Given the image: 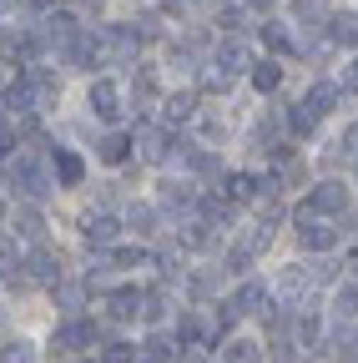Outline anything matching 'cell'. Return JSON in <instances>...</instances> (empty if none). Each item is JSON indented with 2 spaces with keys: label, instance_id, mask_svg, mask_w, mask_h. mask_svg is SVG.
Listing matches in <instances>:
<instances>
[{
  "label": "cell",
  "instance_id": "45",
  "mask_svg": "<svg viewBox=\"0 0 358 363\" xmlns=\"http://www.w3.org/2000/svg\"><path fill=\"white\" fill-rule=\"evenodd\" d=\"M26 6H35V11H46V6H56V0H26Z\"/></svg>",
  "mask_w": 358,
  "mask_h": 363
},
{
  "label": "cell",
  "instance_id": "14",
  "mask_svg": "<svg viewBox=\"0 0 358 363\" xmlns=\"http://www.w3.org/2000/svg\"><path fill=\"white\" fill-rule=\"evenodd\" d=\"M257 35H262L267 51H278V56L298 51V35H288V26H283V21H262V26H257Z\"/></svg>",
  "mask_w": 358,
  "mask_h": 363
},
{
  "label": "cell",
  "instance_id": "44",
  "mask_svg": "<svg viewBox=\"0 0 358 363\" xmlns=\"http://www.w3.org/2000/svg\"><path fill=\"white\" fill-rule=\"evenodd\" d=\"M11 11H16V0H0V21H6Z\"/></svg>",
  "mask_w": 358,
  "mask_h": 363
},
{
  "label": "cell",
  "instance_id": "2",
  "mask_svg": "<svg viewBox=\"0 0 358 363\" xmlns=\"http://www.w3.org/2000/svg\"><path fill=\"white\" fill-rule=\"evenodd\" d=\"M142 35L137 26H96V56L101 61H137Z\"/></svg>",
  "mask_w": 358,
  "mask_h": 363
},
{
  "label": "cell",
  "instance_id": "24",
  "mask_svg": "<svg viewBox=\"0 0 358 363\" xmlns=\"http://www.w3.org/2000/svg\"><path fill=\"white\" fill-rule=\"evenodd\" d=\"M222 358H228V363H262V348H257L252 338H233Z\"/></svg>",
  "mask_w": 358,
  "mask_h": 363
},
{
  "label": "cell",
  "instance_id": "25",
  "mask_svg": "<svg viewBox=\"0 0 358 363\" xmlns=\"http://www.w3.org/2000/svg\"><path fill=\"white\" fill-rule=\"evenodd\" d=\"M298 21L308 30H318V26H328V6H323V0H298Z\"/></svg>",
  "mask_w": 358,
  "mask_h": 363
},
{
  "label": "cell",
  "instance_id": "23",
  "mask_svg": "<svg viewBox=\"0 0 358 363\" xmlns=\"http://www.w3.org/2000/svg\"><path fill=\"white\" fill-rule=\"evenodd\" d=\"M252 86H257V91H278V86H283V66H278V61H257V66H252Z\"/></svg>",
  "mask_w": 358,
  "mask_h": 363
},
{
  "label": "cell",
  "instance_id": "20",
  "mask_svg": "<svg viewBox=\"0 0 358 363\" xmlns=\"http://www.w3.org/2000/svg\"><path fill=\"white\" fill-rule=\"evenodd\" d=\"M192 202H197L192 187H177V182H167V187H162V207H167V212H192Z\"/></svg>",
  "mask_w": 358,
  "mask_h": 363
},
{
  "label": "cell",
  "instance_id": "15",
  "mask_svg": "<svg viewBox=\"0 0 358 363\" xmlns=\"http://www.w3.org/2000/svg\"><path fill=\"white\" fill-rule=\"evenodd\" d=\"M328 40L353 45V51H358V11H338V16H328Z\"/></svg>",
  "mask_w": 358,
  "mask_h": 363
},
{
  "label": "cell",
  "instance_id": "12",
  "mask_svg": "<svg viewBox=\"0 0 358 363\" xmlns=\"http://www.w3.org/2000/svg\"><path fill=\"white\" fill-rule=\"evenodd\" d=\"M86 343H96V328H91V323H81V318H76V323H61L56 338H51V348H61V353L86 348Z\"/></svg>",
  "mask_w": 358,
  "mask_h": 363
},
{
  "label": "cell",
  "instance_id": "26",
  "mask_svg": "<svg viewBox=\"0 0 358 363\" xmlns=\"http://www.w3.org/2000/svg\"><path fill=\"white\" fill-rule=\"evenodd\" d=\"M187 167H192L197 177H217V172H222V162H217L212 152H202V147H192V152H187Z\"/></svg>",
  "mask_w": 358,
  "mask_h": 363
},
{
  "label": "cell",
  "instance_id": "8",
  "mask_svg": "<svg viewBox=\"0 0 358 363\" xmlns=\"http://www.w3.org/2000/svg\"><path fill=\"white\" fill-rule=\"evenodd\" d=\"M51 167H56V182H61V187H81V182H86V162H81L71 147H56V152H51Z\"/></svg>",
  "mask_w": 358,
  "mask_h": 363
},
{
  "label": "cell",
  "instance_id": "11",
  "mask_svg": "<svg viewBox=\"0 0 358 363\" xmlns=\"http://www.w3.org/2000/svg\"><path fill=\"white\" fill-rule=\"evenodd\" d=\"M233 303H237V313H252V318H273V303H267V288H262V283H242V288L233 293Z\"/></svg>",
  "mask_w": 358,
  "mask_h": 363
},
{
  "label": "cell",
  "instance_id": "6",
  "mask_svg": "<svg viewBox=\"0 0 358 363\" xmlns=\"http://www.w3.org/2000/svg\"><path fill=\"white\" fill-rule=\"evenodd\" d=\"M86 106H91L101 121H116V111H121V91L101 76V81H91V91H86Z\"/></svg>",
  "mask_w": 358,
  "mask_h": 363
},
{
  "label": "cell",
  "instance_id": "41",
  "mask_svg": "<svg viewBox=\"0 0 358 363\" xmlns=\"http://www.w3.org/2000/svg\"><path fill=\"white\" fill-rule=\"evenodd\" d=\"M242 21H247V16H242V11H237V6H228V11H222V26H228V30H237V26H242Z\"/></svg>",
  "mask_w": 358,
  "mask_h": 363
},
{
  "label": "cell",
  "instance_id": "34",
  "mask_svg": "<svg viewBox=\"0 0 358 363\" xmlns=\"http://www.w3.org/2000/svg\"><path fill=\"white\" fill-rule=\"evenodd\" d=\"M126 222H131V233H142V238H147L152 227H157V212H152V207H131V217H126Z\"/></svg>",
  "mask_w": 358,
  "mask_h": 363
},
{
  "label": "cell",
  "instance_id": "35",
  "mask_svg": "<svg viewBox=\"0 0 358 363\" xmlns=\"http://www.w3.org/2000/svg\"><path fill=\"white\" fill-rule=\"evenodd\" d=\"M101 363H137V353H131V343H106V358Z\"/></svg>",
  "mask_w": 358,
  "mask_h": 363
},
{
  "label": "cell",
  "instance_id": "40",
  "mask_svg": "<svg viewBox=\"0 0 358 363\" xmlns=\"http://www.w3.org/2000/svg\"><path fill=\"white\" fill-rule=\"evenodd\" d=\"M152 96H157V76L142 71V76H137V101H152Z\"/></svg>",
  "mask_w": 358,
  "mask_h": 363
},
{
  "label": "cell",
  "instance_id": "39",
  "mask_svg": "<svg viewBox=\"0 0 358 363\" xmlns=\"http://www.w3.org/2000/svg\"><path fill=\"white\" fill-rule=\"evenodd\" d=\"M131 26H142V30H137L142 40H152V35H162V16H152V11H147L142 21H131Z\"/></svg>",
  "mask_w": 358,
  "mask_h": 363
},
{
  "label": "cell",
  "instance_id": "13",
  "mask_svg": "<svg viewBox=\"0 0 358 363\" xmlns=\"http://www.w3.org/2000/svg\"><path fill=\"white\" fill-rule=\"evenodd\" d=\"M26 267H30V278H35V283H51V288L61 283V257H56L51 247L30 252V262H26Z\"/></svg>",
  "mask_w": 358,
  "mask_h": 363
},
{
  "label": "cell",
  "instance_id": "47",
  "mask_svg": "<svg viewBox=\"0 0 358 363\" xmlns=\"http://www.w3.org/2000/svg\"><path fill=\"white\" fill-rule=\"evenodd\" d=\"M0 217H6V202H0Z\"/></svg>",
  "mask_w": 358,
  "mask_h": 363
},
{
  "label": "cell",
  "instance_id": "27",
  "mask_svg": "<svg viewBox=\"0 0 358 363\" xmlns=\"http://www.w3.org/2000/svg\"><path fill=\"white\" fill-rule=\"evenodd\" d=\"M202 217H207V227H228V222H233V202L207 197V202H202Z\"/></svg>",
  "mask_w": 358,
  "mask_h": 363
},
{
  "label": "cell",
  "instance_id": "18",
  "mask_svg": "<svg viewBox=\"0 0 358 363\" xmlns=\"http://www.w3.org/2000/svg\"><path fill=\"white\" fill-rule=\"evenodd\" d=\"M273 157H278V182H283V187H303V177H308V167H303L298 157H288L283 147H273Z\"/></svg>",
  "mask_w": 358,
  "mask_h": 363
},
{
  "label": "cell",
  "instance_id": "28",
  "mask_svg": "<svg viewBox=\"0 0 358 363\" xmlns=\"http://www.w3.org/2000/svg\"><path fill=\"white\" fill-rule=\"evenodd\" d=\"M288 126H293L298 136H313V131H318V116H313V111H308V106L298 101V106L288 111Z\"/></svg>",
  "mask_w": 358,
  "mask_h": 363
},
{
  "label": "cell",
  "instance_id": "48",
  "mask_svg": "<svg viewBox=\"0 0 358 363\" xmlns=\"http://www.w3.org/2000/svg\"><path fill=\"white\" fill-rule=\"evenodd\" d=\"M147 363H152V358H147Z\"/></svg>",
  "mask_w": 358,
  "mask_h": 363
},
{
  "label": "cell",
  "instance_id": "43",
  "mask_svg": "<svg viewBox=\"0 0 358 363\" xmlns=\"http://www.w3.org/2000/svg\"><path fill=\"white\" fill-rule=\"evenodd\" d=\"M343 91H358V61L343 66Z\"/></svg>",
  "mask_w": 358,
  "mask_h": 363
},
{
  "label": "cell",
  "instance_id": "5",
  "mask_svg": "<svg viewBox=\"0 0 358 363\" xmlns=\"http://www.w3.org/2000/svg\"><path fill=\"white\" fill-rule=\"evenodd\" d=\"M21 81L35 91V101H40V106H51V101L61 96V76H56V71H46L40 61H26V76H21Z\"/></svg>",
  "mask_w": 358,
  "mask_h": 363
},
{
  "label": "cell",
  "instance_id": "21",
  "mask_svg": "<svg viewBox=\"0 0 358 363\" xmlns=\"http://www.w3.org/2000/svg\"><path fill=\"white\" fill-rule=\"evenodd\" d=\"M16 238H46V217L35 207H21L16 212Z\"/></svg>",
  "mask_w": 358,
  "mask_h": 363
},
{
  "label": "cell",
  "instance_id": "3",
  "mask_svg": "<svg viewBox=\"0 0 358 363\" xmlns=\"http://www.w3.org/2000/svg\"><path fill=\"white\" fill-rule=\"evenodd\" d=\"M338 233H343V227H333V222H323L318 212L303 207V217H298V247H308V252H328V247H338Z\"/></svg>",
  "mask_w": 358,
  "mask_h": 363
},
{
  "label": "cell",
  "instance_id": "9",
  "mask_svg": "<svg viewBox=\"0 0 358 363\" xmlns=\"http://www.w3.org/2000/svg\"><path fill=\"white\" fill-rule=\"evenodd\" d=\"M116 233H121V222L111 217V212H86V222H81V238L86 242H116Z\"/></svg>",
  "mask_w": 358,
  "mask_h": 363
},
{
  "label": "cell",
  "instance_id": "30",
  "mask_svg": "<svg viewBox=\"0 0 358 363\" xmlns=\"http://www.w3.org/2000/svg\"><path fill=\"white\" fill-rule=\"evenodd\" d=\"M197 338H202V318L182 313V318H177V343H197Z\"/></svg>",
  "mask_w": 358,
  "mask_h": 363
},
{
  "label": "cell",
  "instance_id": "37",
  "mask_svg": "<svg viewBox=\"0 0 358 363\" xmlns=\"http://www.w3.org/2000/svg\"><path fill=\"white\" fill-rule=\"evenodd\" d=\"M217 283H222V272H197V278H192V293H197V298H207Z\"/></svg>",
  "mask_w": 358,
  "mask_h": 363
},
{
  "label": "cell",
  "instance_id": "7",
  "mask_svg": "<svg viewBox=\"0 0 358 363\" xmlns=\"http://www.w3.org/2000/svg\"><path fill=\"white\" fill-rule=\"evenodd\" d=\"M338 96H343V86H338V81H313V86H308V96H303V106L323 121V116L338 106Z\"/></svg>",
  "mask_w": 358,
  "mask_h": 363
},
{
  "label": "cell",
  "instance_id": "38",
  "mask_svg": "<svg viewBox=\"0 0 358 363\" xmlns=\"http://www.w3.org/2000/svg\"><path fill=\"white\" fill-rule=\"evenodd\" d=\"M308 272H313V288H323V283H333V262H308Z\"/></svg>",
  "mask_w": 358,
  "mask_h": 363
},
{
  "label": "cell",
  "instance_id": "31",
  "mask_svg": "<svg viewBox=\"0 0 358 363\" xmlns=\"http://www.w3.org/2000/svg\"><path fill=\"white\" fill-rule=\"evenodd\" d=\"M0 363H35V348H30L26 338H16V343L0 348Z\"/></svg>",
  "mask_w": 358,
  "mask_h": 363
},
{
  "label": "cell",
  "instance_id": "16",
  "mask_svg": "<svg viewBox=\"0 0 358 363\" xmlns=\"http://www.w3.org/2000/svg\"><path fill=\"white\" fill-rule=\"evenodd\" d=\"M111 318H116V323L142 318V293H137V288H116V293H111Z\"/></svg>",
  "mask_w": 358,
  "mask_h": 363
},
{
  "label": "cell",
  "instance_id": "1",
  "mask_svg": "<svg viewBox=\"0 0 358 363\" xmlns=\"http://www.w3.org/2000/svg\"><path fill=\"white\" fill-rule=\"evenodd\" d=\"M11 187H16L21 197L40 202V197H51V192H56V167H51V162H40L35 152H21V157L11 162Z\"/></svg>",
  "mask_w": 358,
  "mask_h": 363
},
{
  "label": "cell",
  "instance_id": "22",
  "mask_svg": "<svg viewBox=\"0 0 358 363\" xmlns=\"http://www.w3.org/2000/svg\"><path fill=\"white\" fill-rule=\"evenodd\" d=\"M192 116H197V96H192V91L167 96V121H192Z\"/></svg>",
  "mask_w": 358,
  "mask_h": 363
},
{
  "label": "cell",
  "instance_id": "46",
  "mask_svg": "<svg viewBox=\"0 0 358 363\" xmlns=\"http://www.w3.org/2000/svg\"><path fill=\"white\" fill-rule=\"evenodd\" d=\"M348 267H353V272H358V247H353V252H348Z\"/></svg>",
  "mask_w": 358,
  "mask_h": 363
},
{
  "label": "cell",
  "instance_id": "36",
  "mask_svg": "<svg viewBox=\"0 0 358 363\" xmlns=\"http://www.w3.org/2000/svg\"><path fill=\"white\" fill-rule=\"evenodd\" d=\"M167 353H172V338H162V333H152V338H147V358H152V363H162Z\"/></svg>",
  "mask_w": 358,
  "mask_h": 363
},
{
  "label": "cell",
  "instance_id": "4",
  "mask_svg": "<svg viewBox=\"0 0 358 363\" xmlns=\"http://www.w3.org/2000/svg\"><path fill=\"white\" fill-rule=\"evenodd\" d=\"M303 207L318 212V217H338V212H348V187H343V182H318Z\"/></svg>",
  "mask_w": 358,
  "mask_h": 363
},
{
  "label": "cell",
  "instance_id": "19",
  "mask_svg": "<svg viewBox=\"0 0 358 363\" xmlns=\"http://www.w3.org/2000/svg\"><path fill=\"white\" fill-rule=\"evenodd\" d=\"M222 192H228V202H257V177H247V172H233Z\"/></svg>",
  "mask_w": 358,
  "mask_h": 363
},
{
  "label": "cell",
  "instance_id": "42",
  "mask_svg": "<svg viewBox=\"0 0 358 363\" xmlns=\"http://www.w3.org/2000/svg\"><path fill=\"white\" fill-rule=\"evenodd\" d=\"M177 363H207V353H202V348H192V343H187V348H182V353H177Z\"/></svg>",
  "mask_w": 358,
  "mask_h": 363
},
{
  "label": "cell",
  "instance_id": "10",
  "mask_svg": "<svg viewBox=\"0 0 358 363\" xmlns=\"http://www.w3.org/2000/svg\"><path fill=\"white\" fill-rule=\"evenodd\" d=\"M212 66H217L222 76H242V71H247V45H242V40H222L217 51H212Z\"/></svg>",
  "mask_w": 358,
  "mask_h": 363
},
{
  "label": "cell",
  "instance_id": "32",
  "mask_svg": "<svg viewBox=\"0 0 358 363\" xmlns=\"http://www.w3.org/2000/svg\"><path fill=\"white\" fill-rule=\"evenodd\" d=\"M252 257H257V252H247V247H242V242H237V247H233V252H228V262H222V272H237V278H242V272H247V267H252Z\"/></svg>",
  "mask_w": 358,
  "mask_h": 363
},
{
  "label": "cell",
  "instance_id": "33",
  "mask_svg": "<svg viewBox=\"0 0 358 363\" xmlns=\"http://www.w3.org/2000/svg\"><path fill=\"white\" fill-rule=\"evenodd\" d=\"M81 298H86V293H81L76 283H56V303H61V313H76Z\"/></svg>",
  "mask_w": 358,
  "mask_h": 363
},
{
  "label": "cell",
  "instance_id": "29",
  "mask_svg": "<svg viewBox=\"0 0 358 363\" xmlns=\"http://www.w3.org/2000/svg\"><path fill=\"white\" fill-rule=\"evenodd\" d=\"M333 308H338V318H358V283L338 288V293H333Z\"/></svg>",
  "mask_w": 358,
  "mask_h": 363
},
{
  "label": "cell",
  "instance_id": "17",
  "mask_svg": "<svg viewBox=\"0 0 358 363\" xmlns=\"http://www.w3.org/2000/svg\"><path fill=\"white\" fill-rule=\"evenodd\" d=\"M126 152H131V142H126L121 131H106L101 142H96V157H101V162H111V167H121V162H126Z\"/></svg>",
  "mask_w": 358,
  "mask_h": 363
}]
</instances>
